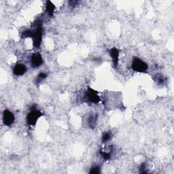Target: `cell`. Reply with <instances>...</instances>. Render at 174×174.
Wrapping results in <instances>:
<instances>
[{
    "label": "cell",
    "mask_w": 174,
    "mask_h": 174,
    "mask_svg": "<svg viewBox=\"0 0 174 174\" xmlns=\"http://www.w3.org/2000/svg\"><path fill=\"white\" fill-rule=\"evenodd\" d=\"M131 68L133 70L138 72H145L147 71L148 67L147 63L143 61L140 59L138 57H134L132 61Z\"/></svg>",
    "instance_id": "obj_1"
},
{
    "label": "cell",
    "mask_w": 174,
    "mask_h": 174,
    "mask_svg": "<svg viewBox=\"0 0 174 174\" xmlns=\"http://www.w3.org/2000/svg\"><path fill=\"white\" fill-rule=\"evenodd\" d=\"M42 25L40 24L37 27V29L33 31V45L36 48L40 47V44L42 42Z\"/></svg>",
    "instance_id": "obj_2"
},
{
    "label": "cell",
    "mask_w": 174,
    "mask_h": 174,
    "mask_svg": "<svg viewBox=\"0 0 174 174\" xmlns=\"http://www.w3.org/2000/svg\"><path fill=\"white\" fill-rule=\"evenodd\" d=\"M42 114L40 111L33 109L29 112L27 116V122L29 125L34 126L37 123V120L42 116Z\"/></svg>",
    "instance_id": "obj_3"
},
{
    "label": "cell",
    "mask_w": 174,
    "mask_h": 174,
    "mask_svg": "<svg viewBox=\"0 0 174 174\" xmlns=\"http://www.w3.org/2000/svg\"><path fill=\"white\" fill-rule=\"evenodd\" d=\"M85 98L90 103H98L100 101V98L99 97L98 93L95 90L89 88L87 91L85 93Z\"/></svg>",
    "instance_id": "obj_4"
},
{
    "label": "cell",
    "mask_w": 174,
    "mask_h": 174,
    "mask_svg": "<svg viewBox=\"0 0 174 174\" xmlns=\"http://www.w3.org/2000/svg\"><path fill=\"white\" fill-rule=\"evenodd\" d=\"M14 122V116L9 110H4L3 113V122L6 126H11Z\"/></svg>",
    "instance_id": "obj_5"
},
{
    "label": "cell",
    "mask_w": 174,
    "mask_h": 174,
    "mask_svg": "<svg viewBox=\"0 0 174 174\" xmlns=\"http://www.w3.org/2000/svg\"><path fill=\"white\" fill-rule=\"evenodd\" d=\"M43 63V59L40 53H33L31 56V64L34 68H38Z\"/></svg>",
    "instance_id": "obj_6"
},
{
    "label": "cell",
    "mask_w": 174,
    "mask_h": 174,
    "mask_svg": "<svg viewBox=\"0 0 174 174\" xmlns=\"http://www.w3.org/2000/svg\"><path fill=\"white\" fill-rule=\"evenodd\" d=\"M27 71L26 66L22 63H17L13 68V73L16 76H23Z\"/></svg>",
    "instance_id": "obj_7"
},
{
    "label": "cell",
    "mask_w": 174,
    "mask_h": 174,
    "mask_svg": "<svg viewBox=\"0 0 174 174\" xmlns=\"http://www.w3.org/2000/svg\"><path fill=\"white\" fill-rule=\"evenodd\" d=\"M110 56L113 61L114 65L115 68L117 67L118 63H119V51L116 48H113L110 50Z\"/></svg>",
    "instance_id": "obj_8"
},
{
    "label": "cell",
    "mask_w": 174,
    "mask_h": 174,
    "mask_svg": "<svg viewBox=\"0 0 174 174\" xmlns=\"http://www.w3.org/2000/svg\"><path fill=\"white\" fill-rule=\"evenodd\" d=\"M46 11L47 12L49 16H52L54 14L55 10V6H54L51 2L50 1H47L46 4Z\"/></svg>",
    "instance_id": "obj_9"
},
{
    "label": "cell",
    "mask_w": 174,
    "mask_h": 174,
    "mask_svg": "<svg viewBox=\"0 0 174 174\" xmlns=\"http://www.w3.org/2000/svg\"><path fill=\"white\" fill-rule=\"evenodd\" d=\"M97 116H90L89 119H88V124H89V127L91 128H94L96 126V123H97Z\"/></svg>",
    "instance_id": "obj_10"
},
{
    "label": "cell",
    "mask_w": 174,
    "mask_h": 174,
    "mask_svg": "<svg viewBox=\"0 0 174 174\" xmlns=\"http://www.w3.org/2000/svg\"><path fill=\"white\" fill-rule=\"evenodd\" d=\"M112 138V134L110 132H106L104 133L102 135V141L103 142H107Z\"/></svg>",
    "instance_id": "obj_11"
},
{
    "label": "cell",
    "mask_w": 174,
    "mask_h": 174,
    "mask_svg": "<svg viewBox=\"0 0 174 174\" xmlns=\"http://www.w3.org/2000/svg\"><path fill=\"white\" fill-rule=\"evenodd\" d=\"M32 36H33V31H31L30 30H26L25 31H23L22 33V37H32Z\"/></svg>",
    "instance_id": "obj_12"
},
{
    "label": "cell",
    "mask_w": 174,
    "mask_h": 174,
    "mask_svg": "<svg viewBox=\"0 0 174 174\" xmlns=\"http://www.w3.org/2000/svg\"><path fill=\"white\" fill-rule=\"evenodd\" d=\"M90 174H97L100 173V169L98 166H96L95 167H93L91 169H90Z\"/></svg>",
    "instance_id": "obj_13"
},
{
    "label": "cell",
    "mask_w": 174,
    "mask_h": 174,
    "mask_svg": "<svg viewBox=\"0 0 174 174\" xmlns=\"http://www.w3.org/2000/svg\"><path fill=\"white\" fill-rule=\"evenodd\" d=\"M46 77H47V75L45 73H43V72H42V73H40L38 76H37V81H39L38 82H40V81L45 79Z\"/></svg>",
    "instance_id": "obj_14"
},
{
    "label": "cell",
    "mask_w": 174,
    "mask_h": 174,
    "mask_svg": "<svg viewBox=\"0 0 174 174\" xmlns=\"http://www.w3.org/2000/svg\"><path fill=\"white\" fill-rule=\"evenodd\" d=\"M101 154L102 157L104 159H109V158H110V154L108 153V152H103V151H101Z\"/></svg>",
    "instance_id": "obj_15"
},
{
    "label": "cell",
    "mask_w": 174,
    "mask_h": 174,
    "mask_svg": "<svg viewBox=\"0 0 174 174\" xmlns=\"http://www.w3.org/2000/svg\"><path fill=\"white\" fill-rule=\"evenodd\" d=\"M146 169V163H142V164L141 165V167H140V170H141V173H144L145 171H144V170H145Z\"/></svg>",
    "instance_id": "obj_16"
}]
</instances>
